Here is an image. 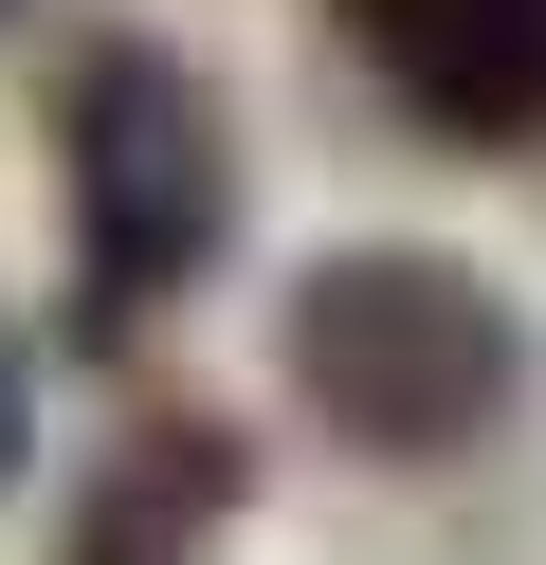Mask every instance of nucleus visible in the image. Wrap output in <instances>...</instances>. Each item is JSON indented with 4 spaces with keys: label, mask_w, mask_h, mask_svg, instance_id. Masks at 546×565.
<instances>
[{
    "label": "nucleus",
    "mask_w": 546,
    "mask_h": 565,
    "mask_svg": "<svg viewBox=\"0 0 546 565\" xmlns=\"http://www.w3.org/2000/svg\"><path fill=\"white\" fill-rule=\"evenodd\" d=\"M510 383H528V329L437 237H346L291 274V402L346 456H456L510 419Z\"/></svg>",
    "instance_id": "obj_1"
},
{
    "label": "nucleus",
    "mask_w": 546,
    "mask_h": 565,
    "mask_svg": "<svg viewBox=\"0 0 546 565\" xmlns=\"http://www.w3.org/2000/svg\"><path fill=\"white\" fill-rule=\"evenodd\" d=\"M55 183H73V329L128 347L182 274L237 237V147H218V92L164 38H92L55 74Z\"/></svg>",
    "instance_id": "obj_2"
},
{
    "label": "nucleus",
    "mask_w": 546,
    "mask_h": 565,
    "mask_svg": "<svg viewBox=\"0 0 546 565\" xmlns=\"http://www.w3.org/2000/svg\"><path fill=\"white\" fill-rule=\"evenodd\" d=\"M346 38L383 55V92L456 147L546 128V0H346Z\"/></svg>",
    "instance_id": "obj_3"
},
{
    "label": "nucleus",
    "mask_w": 546,
    "mask_h": 565,
    "mask_svg": "<svg viewBox=\"0 0 546 565\" xmlns=\"http://www.w3.org/2000/svg\"><path fill=\"white\" fill-rule=\"evenodd\" d=\"M218 529H237V419L164 402V419H128V438H109L92 492H73L55 565H201Z\"/></svg>",
    "instance_id": "obj_4"
},
{
    "label": "nucleus",
    "mask_w": 546,
    "mask_h": 565,
    "mask_svg": "<svg viewBox=\"0 0 546 565\" xmlns=\"http://www.w3.org/2000/svg\"><path fill=\"white\" fill-rule=\"evenodd\" d=\"M0 475H19V347H0Z\"/></svg>",
    "instance_id": "obj_5"
}]
</instances>
